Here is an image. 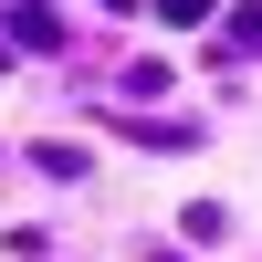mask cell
<instances>
[{"mask_svg": "<svg viewBox=\"0 0 262 262\" xmlns=\"http://www.w3.org/2000/svg\"><path fill=\"white\" fill-rule=\"evenodd\" d=\"M231 53H262V11H242V21H231Z\"/></svg>", "mask_w": 262, "mask_h": 262, "instance_id": "obj_1", "label": "cell"}, {"mask_svg": "<svg viewBox=\"0 0 262 262\" xmlns=\"http://www.w3.org/2000/svg\"><path fill=\"white\" fill-rule=\"evenodd\" d=\"M105 11H126V0H105Z\"/></svg>", "mask_w": 262, "mask_h": 262, "instance_id": "obj_3", "label": "cell"}, {"mask_svg": "<svg viewBox=\"0 0 262 262\" xmlns=\"http://www.w3.org/2000/svg\"><path fill=\"white\" fill-rule=\"evenodd\" d=\"M158 11H168V21H200V11H210V0H158Z\"/></svg>", "mask_w": 262, "mask_h": 262, "instance_id": "obj_2", "label": "cell"}]
</instances>
